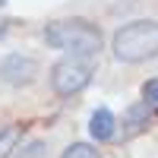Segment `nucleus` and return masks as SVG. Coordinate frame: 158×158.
Wrapping results in <instances>:
<instances>
[{
    "label": "nucleus",
    "instance_id": "obj_1",
    "mask_svg": "<svg viewBox=\"0 0 158 158\" xmlns=\"http://www.w3.org/2000/svg\"><path fill=\"white\" fill-rule=\"evenodd\" d=\"M44 41L48 48L63 51L67 57H95L104 48V35L95 22L89 19H54L44 25Z\"/></svg>",
    "mask_w": 158,
    "mask_h": 158
},
{
    "label": "nucleus",
    "instance_id": "obj_2",
    "mask_svg": "<svg viewBox=\"0 0 158 158\" xmlns=\"http://www.w3.org/2000/svg\"><path fill=\"white\" fill-rule=\"evenodd\" d=\"M111 54L120 63H146L158 57V22L155 19H133L120 25L111 38Z\"/></svg>",
    "mask_w": 158,
    "mask_h": 158
},
{
    "label": "nucleus",
    "instance_id": "obj_3",
    "mask_svg": "<svg viewBox=\"0 0 158 158\" xmlns=\"http://www.w3.org/2000/svg\"><path fill=\"white\" fill-rule=\"evenodd\" d=\"M92 76H95L92 57H63L51 67V89L60 98H73L92 82Z\"/></svg>",
    "mask_w": 158,
    "mask_h": 158
},
{
    "label": "nucleus",
    "instance_id": "obj_4",
    "mask_svg": "<svg viewBox=\"0 0 158 158\" xmlns=\"http://www.w3.org/2000/svg\"><path fill=\"white\" fill-rule=\"evenodd\" d=\"M38 73H41V67H38V60L32 54H6L3 60H0V79H3L6 85L13 89H22V85H32Z\"/></svg>",
    "mask_w": 158,
    "mask_h": 158
},
{
    "label": "nucleus",
    "instance_id": "obj_5",
    "mask_svg": "<svg viewBox=\"0 0 158 158\" xmlns=\"http://www.w3.org/2000/svg\"><path fill=\"white\" fill-rule=\"evenodd\" d=\"M89 136L95 139V142H111L117 136V117L108 108L92 111V117H89Z\"/></svg>",
    "mask_w": 158,
    "mask_h": 158
},
{
    "label": "nucleus",
    "instance_id": "obj_6",
    "mask_svg": "<svg viewBox=\"0 0 158 158\" xmlns=\"http://www.w3.org/2000/svg\"><path fill=\"white\" fill-rule=\"evenodd\" d=\"M149 127H152V111H149V104H146V101H136L133 108L127 111V117H123V136H139V133H146Z\"/></svg>",
    "mask_w": 158,
    "mask_h": 158
},
{
    "label": "nucleus",
    "instance_id": "obj_7",
    "mask_svg": "<svg viewBox=\"0 0 158 158\" xmlns=\"http://www.w3.org/2000/svg\"><path fill=\"white\" fill-rule=\"evenodd\" d=\"M19 139H22V130L16 123H10V127L0 130V158H10L13 152H16L19 149Z\"/></svg>",
    "mask_w": 158,
    "mask_h": 158
},
{
    "label": "nucleus",
    "instance_id": "obj_8",
    "mask_svg": "<svg viewBox=\"0 0 158 158\" xmlns=\"http://www.w3.org/2000/svg\"><path fill=\"white\" fill-rule=\"evenodd\" d=\"M60 158H101V152L92 146V142H70Z\"/></svg>",
    "mask_w": 158,
    "mask_h": 158
},
{
    "label": "nucleus",
    "instance_id": "obj_9",
    "mask_svg": "<svg viewBox=\"0 0 158 158\" xmlns=\"http://www.w3.org/2000/svg\"><path fill=\"white\" fill-rule=\"evenodd\" d=\"M48 155V146L41 139H32V142H25V146L16 152V158H44Z\"/></svg>",
    "mask_w": 158,
    "mask_h": 158
},
{
    "label": "nucleus",
    "instance_id": "obj_10",
    "mask_svg": "<svg viewBox=\"0 0 158 158\" xmlns=\"http://www.w3.org/2000/svg\"><path fill=\"white\" fill-rule=\"evenodd\" d=\"M142 101L149 104V111H152V114H158V76L149 79V82L142 85Z\"/></svg>",
    "mask_w": 158,
    "mask_h": 158
},
{
    "label": "nucleus",
    "instance_id": "obj_11",
    "mask_svg": "<svg viewBox=\"0 0 158 158\" xmlns=\"http://www.w3.org/2000/svg\"><path fill=\"white\" fill-rule=\"evenodd\" d=\"M10 35V19H0V41Z\"/></svg>",
    "mask_w": 158,
    "mask_h": 158
},
{
    "label": "nucleus",
    "instance_id": "obj_12",
    "mask_svg": "<svg viewBox=\"0 0 158 158\" xmlns=\"http://www.w3.org/2000/svg\"><path fill=\"white\" fill-rule=\"evenodd\" d=\"M3 3H6V0H0V6H3Z\"/></svg>",
    "mask_w": 158,
    "mask_h": 158
}]
</instances>
